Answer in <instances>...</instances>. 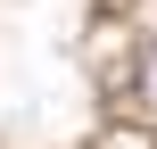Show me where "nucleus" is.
<instances>
[{
  "label": "nucleus",
  "instance_id": "nucleus-1",
  "mask_svg": "<svg viewBox=\"0 0 157 149\" xmlns=\"http://www.w3.org/2000/svg\"><path fill=\"white\" fill-rule=\"evenodd\" d=\"M141 100H149V108H157V41H149V50H141Z\"/></svg>",
  "mask_w": 157,
  "mask_h": 149
}]
</instances>
